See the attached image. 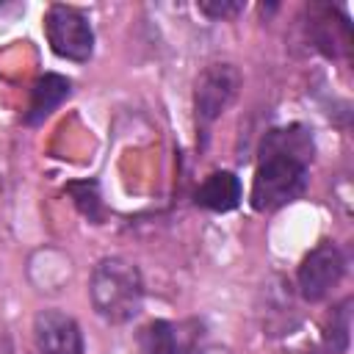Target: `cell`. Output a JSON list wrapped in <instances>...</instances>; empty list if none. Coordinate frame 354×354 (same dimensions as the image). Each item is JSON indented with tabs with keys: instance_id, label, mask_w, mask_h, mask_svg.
<instances>
[{
	"instance_id": "8",
	"label": "cell",
	"mask_w": 354,
	"mask_h": 354,
	"mask_svg": "<svg viewBox=\"0 0 354 354\" xmlns=\"http://www.w3.org/2000/svg\"><path fill=\"white\" fill-rule=\"evenodd\" d=\"M72 94V80L64 77V75H55V72H47L41 75L33 88H30V100H28V111H25V124L36 127L41 124L44 119H50L64 100H69Z\"/></svg>"
},
{
	"instance_id": "13",
	"label": "cell",
	"mask_w": 354,
	"mask_h": 354,
	"mask_svg": "<svg viewBox=\"0 0 354 354\" xmlns=\"http://www.w3.org/2000/svg\"><path fill=\"white\" fill-rule=\"evenodd\" d=\"M199 354H227L224 348H199Z\"/></svg>"
},
{
	"instance_id": "2",
	"label": "cell",
	"mask_w": 354,
	"mask_h": 354,
	"mask_svg": "<svg viewBox=\"0 0 354 354\" xmlns=\"http://www.w3.org/2000/svg\"><path fill=\"white\" fill-rule=\"evenodd\" d=\"M88 299L102 321L108 324L133 321L144 304V279L138 266L124 257H102L91 268Z\"/></svg>"
},
{
	"instance_id": "3",
	"label": "cell",
	"mask_w": 354,
	"mask_h": 354,
	"mask_svg": "<svg viewBox=\"0 0 354 354\" xmlns=\"http://www.w3.org/2000/svg\"><path fill=\"white\" fill-rule=\"evenodd\" d=\"M44 36L50 50L58 58L75 61V64H86L94 53V30L88 17L75 8V6H64L55 3L47 8L44 14Z\"/></svg>"
},
{
	"instance_id": "11",
	"label": "cell",
	"mask_w": 354,
	"mask_h": 354,
	"mask_svg": "<svg viewBox=\"0 0 354 354\" xmlns=\"http://www.w3.org/2000/svg\"><path fill=\"white\" fill-rule=\"evenodd\" d=\"M66 191L72 194V199H75L77 210H80L88 221H94V224H100V221H102V199H100V188H97V183H94V180L69 183V185H66Z\"/></svg>"
},
{
	"instance_id": "10",
	"label": "cell",
	"mask_w": 354,
	"mask_h": 354,
	"mask_svg": "<svg viewBox=\"0 0 354 354\" xmlns=\"http://www.w3.org/2000/svg\"><path fill=\"white\" fill-rule=\"evenodd\" d=\"M351 343V299L346 296L326 318L324 326V346L329 354H346Z\"/></svg>"
},
{
	"instance_id": "1",
	"label": "cell",
	"mask_w": 354,
	"mask_h": 354,
	"mask_svg": "<svg viewBox=\"0 0 354 354\" xmlns=\"http://www.w3.org/2000/svg\"><path fill=\"white\" fill-rule=\"evenodd\" d=\"M313 136L304 124L274 127L260 144V163L252 180V207L257 213H274L296 202L310 183Z\"/></svg>"
},
{
	"instance_id": "12",
	"label": "cell",
	"mask_w": 354,
	"mask_h": 354,
	"mask_svg": "<svg viewBox=\"0 0 354 354\" xmlns=\"http://www.w3.org/2000/svg\"><path fill=\"white\" fill-rule=\"evenodd\" d=\"M199 11L213 19H227V17H235L238 11H243V3H199Z\"/></svg>"
},
{
	"instance_id": "5",
	"label": "cell",
	"mask_w": 354,
	"mask_h": 354,
	"mask_svg": "<svg viewBox=\"0 0 354 354\" xmlns=\"http://www.w3.org/2000/svg\"><path fill=\"white\" fill-rule=\"evenodd\" d=\"M241 88V72L232 64H210L199 80H196V91H194V108H196V119L202 127H207L210 122H216L227 105L235 100Z\"/></svg>"
},
{
	"instance_id": "7",
	"label": "cell",
	"mask_w": 354,
	"mask_h": 354,
	"mask_svg": "<svg viewBox=\"0 0 354 354\" xmlns=\"http://www.w3.org/2000/svg\"><path fill=\"white\" fill-rule=\"evenodd\" d=\"M33 340L41 354H83V332L77 321L55 307L33 318Z\"/></svg>"
},
{
	"instance_id": "6",
	"label": "cell",
	"mask_w": 354,
	"mask_h": 354,
	"mask_svg": "<svg viewBox=\"0 0 354 354\" xmlns=\"http://www.w3.org/2000/svg\"><path fill=\"white\" fill-rule=\"evenodd\" d=\"M141 354H199L202 324L196 318L185 321H149L138 332Z\"/></svg>"
},
{
	"instance_id": "4",
	"label": "cell",
	"mask_w": 354,
	"mask_h": 354,
	"mask_svg": "<svg viewBox=\"0 0 354 354\" xmlns=\"http://www.w3.org/2000/svg\"><path fill=\"white\" fill-rule=\"evenodd\" d=\"M346 274V254L340 252L337 243L332 241H321L313 252L304 254L296 282H299V293L307 301H324L332 288L343 279Z\"/></svg>"
},
{
	"instance_id": "9",
	"label": "cell",
	"mask_w": 354,
	"mask_h": 354,
	"mask_svg": "<svg viewBox=\"0 0 354 354\" xmlns=\"http://www.w3.org/2000/svg\"><path fill=\"white\" fill-rule=\"evenodd\" d=\"M243 185L235 171H213L202 180V185L194 194V202L213 213H227L241 205Z\"/></svg>"
}]
</instances>
